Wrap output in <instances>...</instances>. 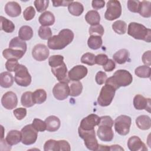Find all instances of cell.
Listing matches in <instances>:
<instances>
[{
  "mask_svg": "<svg viewBox=\"0 0 151 151\" xmlns=\"http://www.w3.org/2000/svg\"><path fill=\"white\" fill-rule=\"evenodd\" d=\"M100 120V117L99 116L95 114H91L81 120L79 127L84 130L94 129L95 126L99 125Z\"/></svg>",
  "mask_w": 151,
  "mask_h": 151,
  "instance_id": "8fae6325",
  "label": "cell"
},
{
  "mask_svg": "<svg viewBox=\"0 0 151 151\" xmlns=\"http://www.w3.org/2000/svg\"><path fill=\"white\" fill-rule=\"evenodd\" d=\"M34 104H42L47 99V93L44 89H37L32 93Z\"/></svg>",
  "mask_w": 151,
  "mask_h": 151,
  "instance_id": "1f68e13d",
  "label": "cell"
},
{
  "mask_svg": "<svg viewBox=\"0 0 151 151\" xmlns=\"http://www.w3.org/2000/svg\"><path fill=\"white\" fill-rule=\"evenodd\" d=\"M35 15V11L33 6H29L27 7L23 12L24 18L26 21H30L34 18Z\"/></svg>",
  "mask_w": 151,
  "mask_h": 151,
  "instance_id": "c3c4849f",
  "label": "cell"
},
{
  "mask_svg": "<svg viewBox=\"0 0 151 151\" xmlns=\"http://www.w3.org/2000/svg\"><path fill=\"white\" fill-rule=\"evenodd\" d=\"M116 90L112 86L108 84H106L102 87L97 98L99 105L102 107L109 106L114 97Z\"/></svg>",
  "mask_w": 151,
  "mask_h": 151,
  "instance_id": "5b68a950",
  "label": "cell"
},
{
  "mask_svg": "<svg viewBox=\"0 0 151 151\" xmlns=\"http://www.w3.org/2000/svg\"><path fill=\"white\" fill-rule=\"evenodd\" d=\"M127 146L131 151H146L147 149L142 140L136 136L130 137L127 141Z\"/></svg>",
  "mask_w": 151,
  "mask_h": 151,
  "instance_id": "ac0fdd59",
  "label": "cell"
},
{
  "mask_svg": "<svg viewBox=\"0 0 151 151\" xmlns=\"http://www.w3.org/2000/svg\"><path fill=\"white\" fill-rule=\"evenodd\" d=\"M14 114L17 120H21L23 119L27 115V109L23 107L15 109L14 111Z\"/></svg>",
  "mask_w": 151,
  "mask_h": 151,
  "instance_id": "681fc988",
  "label": "cell"
},
{
  "mask_svg": "<svg viewBox=\"0 0 151 151\" xmlns=\"http://www.w3.org/2000/svg\"><path fill=\"white\" fill-rule=\"evenodd\" d=\"M64 63V57L61 55H51L48 59L49 65L52 68L57 67Z\"/></svg>",
  "mask_w": 151,
  "mask_h": 151,
  "instance_id": "ab89813d",
  "label": "cell"
},
{
  "mask_svg": "<svg viewBox=\"0 0 151 151\" xmlns=\"http://www.w3.org/2000/svg\"><path fill=\"white\" fill-rule=\"evenodd\" d=\"M51 70L60 82L69 83L70 80L67 76V68L64 62L57 67L51 68Z\"/></svg>",
  "mask_w": 151,
  "mask_h": 151,
  "instance_id": "9a60e30c",
  "label": "cell"
},
{
  "mask_svg": "<svg viewBox=\"0 0 151 151\" xmlns=\"http://www.w3.org/2000/svg\"><path fill=\"white\" fill-rule=\"evenodd\" d=\"M136 124L141 130H148L151 127V120L150 117L147 115H141L136 118Z\"/></svg>",
  "mask_w": 151,
  "mask_h": 151,
  "instance_id": "d4e9b609",
  "label": "cell"
},
{
  "mask_svg": "<svg viewBox=\"0 0 151 151\" xmlns=\"http://www.w3.org/2000/svg\"><path fill=\"white\" fill-rule=\"evenodd\" d=\"M113 120L109 116H104L100 117V123L99 125H106L110 127H113ZM98 125V126H99Z\"/></svg>",
  "mask_w": 151,
  "mask_h": 151,
  "instance_id": "f5cc1de1",
  "label": "cell"
},
{
  "mask_svg": "<svg viewBox=\"0 0 151 151\" xmlns=\"http://www.w3.org/2000/svg\"><path fill=\"white\" fill-rule=\"evenodd\" d=\"M50 51L46 45L42 44H38L34 46L32 51L33 58L38 61L45 60L49 56Z\"/></svg>",
  "mask_w": 151,
  "mask_h": 151,
  "instance_id": "4fadbf2b",
  "label": "cell"
},
{
  "mask_svg": "<svg viewBox=\"0 0 151 151\" xmlns=\"http://www.w3.org/2000/svg\"><path fill=\"white\" fill-rule=\"evenodd\" d=\"M85 19L91 26L96 25L100 24V16L97 11L90 10L86 14Z\"/></svg>",
  "mask_w": 151,
  "mask_h": 151,
  "instance_id": "484cf974",
  "label": "cell"
},
{
  "mask_svg": "<svg viewBox=\"0 0 151 151\" xmlns=\"http://www.w3.org/2000/svg\"><path fill=\"white\" fill-rule=\"evenodd\" d=\"M141 1H133L129 0L127 3V8L129 10L132 12H139L140 8Z\"/></svg>",
  "mask_w": 151,
  "mask_h": 151,
  "instance_id": "f6af8a7d",
  "label": "cell"
},
{
  "mask_svg": "<svg viewBox=\"0 0 151 151\" xmlns=\"http://www.w3.org/2000/svg\"><path fill=\"white\" fill-rule=\"evenodd\" d=\"M139 13L145 18L151 17V2L148 1H143L140 4V8Z\"/></svg>",
  "mask_w": 151,
  "mask_h": 151,
  "instance_id": "e575fe53",
  "label": "cell"
},
{
  "mask_svg": "<svg viewBox=\"0 0 151 151\" xmlns=\"http://www.w3.org/2000/svg\"><path fill=\"white\" fill-rule=\"evenodd\" d=\"M22 143L25 145L34 144L38 137V131L34 129L32 124H28L21 129Z\"/></svg>",
  "mask_w": 151,
  "mask_h": 151,
  "instance_id": "9c48e42d",
  "label": "cell"
},
{
  "mask_svg": "<svg viewBox=\"0 0 151 151\" xmlns=\"http://www.w3.org/2000/svg\"><path fill=\"white\" fill-rule=\"evenodd\" d=\"M108 57L104 54H100L96 56L95 63L96 64L100 65H104L108 61Z\"/></svg>",
  "mask_w": 151,
  "mask_h": 151,
  "instance_id": "816d5d0a",
  "label": "cell"
},
{
  "mask_svg": "<svg viewBox=\"0 0 151 151\" xmlns=\"http://www.w3.org/2000/svg\"><path fill=\"white\" fill-rule=\"evenodd\" d=\"M38 21L41 26H50L54 24L55 22V17L50 11H45L39 17Z\"/></svg>",
  "mask_w": 151,
  "mask_h": 151,
  "instance_id": "603a6c76",
  "label": "cell"
},
{
  "mask_svg": "<svg viewBox=\"0 0 151 151\" xmlns=\"http://www.w3.org/2000/svg\"><path fill=\"white\" fill-rule=\"evenodd\" d=\"M74 33L69 29H63L58 35L48 40V47L51 50H62L70 44L74 39Z\"/></svg>",
  "mask_w": 151,
  "mask_h": 151,
  "instance_id": "6da1fadb",
  "label": "cell"
},
{
  "mask_svg": "<svg viewBox=\"0 0 151 151\" xmlns=\"http://www.w3.org/2000/svg\"><path fill=\"white\" fill-rule=\"evenodd\" d=\"M131 123L130 117L126 115H120L114 120L115 130L120 135H127L129 133Z\"/></svg>",
  "mask_w": 151,
  "mask_h": 151,
  "instance_id": "52a82bcc",
  "label": "cell"
},
{
  "mask_svg": "<svg viewBox=\"0 0 151 151\" xmlns=\"http://www.w3.org/2000/svg\"><path fill=\"white\" fill-rule=\"evenodd\" d=\"M0 19L1 30H3L4 31L8 33H11L14 31L15 25L11 21L2 16L0 17Z\"/></svg>",
  "mask_w": 151,
  "mask_h": 151,
  "instance_id": "836d02e7",
  "label": "cell"
},
{
  "mask_svg": "<svg viewBox=\"0 0 151 151\" xmlns=\"http://www.w3.org/2000/svg\"><path fill=\"white\" fill-rule=\"evenodd\" d=\"M88 73L87 67L82 65H77L73 67L68 73V77L71 81H79L85 77Z\"/></svg>",
  "mask_w": 151,
  "mask_h": 151,
  "instance_id": "7c38bea8",
  "label": "cell"
},
{
  "mask_svg": "<svg viewBox=\"0 0 151 151\" xmlns=\"http://www.w3.org/2000/svg\"><path fill=\"white\" fill-rule=\"evenodd\" d=\"M69 95L72 97H77L79 96L83 90L82 83L79 81H71Z\"/></svg>",
  "mask_w": 151,
  "mask_h": 151,
  "instance_id": "4dcf8cb0",
  "label": "cell"
},
{
  "mask_svg": "<svg viewBox=\"0 0 151 151\" xmlns=\"http://www.w3.org/2000/svg\"><path fill=\"white\" fill-rule=\"evenodd\" d=\"M95 55L93 53L86 52L84 54L81 58V62L83 64H86L89 65H93L95 63Z\"/></svg>",
  "mask_w": 151,
  "mask_h": 151,
  "instance_id": "60d3db41",
  "label": "cell"
},
{
  "mask_svg": "<svg viewBox=\"0 0 151 151\" xmlns=\"http://www.w3.org/2000/svg\"><path fill=\"white\" fill-rule=\"evenodd\" d=\"M133 81L132 75L126 70H118L113 76L107 78L106 84L112 86L116 90L120 87H126L130 85Z\"/></svg>",
  "mask_w": 151,
  "mask_h": 151,
  "instance_id": "7a4b0ae2",
  "label": "cell"
},
{
  "mask_svg": "<svg viewBox=\"0 0 151 151\" xmlns=\"http://www.w3.org/2000/svg\"><path fill=\"white\" fill-rule=\"evenodd\" d=\"M127 34L136 40H143L147 42L151 41V30L143 25L132 22L127 28Z\"/></svg>",
  "mask_w": 151,
  "mask_h": 151,
  "instance_id": "3957f363",
  "label": "cell"
},
{
  "mask_svg": "<svg viewBox=\"0 0 151 151\" xmlns=\"http://www.w3.org/2000/svg\"><path fill=\"white\" fill-rule=\"evenodd\" d=\"M109 150H124V149L120 145H113L109 146Z\"/></svg>",
  "mask_w": 151,
  "mask_h": 151,
  "instance_id": "91938a15",
  "label": "cell"
},
{
  "mask_svg": "<svg viewBox=\"0 0 151 151\" xmlns=\"http://www.w3.org/2000/svg\"><path fill=\"white\" fill-rule=\"evenodd\" d=\"M25 52L22 50L12 49V48H6L2 52V55L7 60L9 59H16L18 60L21 58L25 54Z\"/></svg>",
  "mask_w": 151,
  "mask_h": 151,
  "instance_id": "7402d4cb",
  "label": "cell"
},
{
  "mask_svg": "<svg viewBox=\"0 0 151 151\" xmlns=\"http://www.w3.org/2000/svg\"><path fill=\"white\" fill-rule=\"evenodd\" d=\"M92 7L94 9H99L103 8L105 5L104 1H92Z\"/></svg>",
  "mask_w": 151,
  "mask_h": 151,
  "instance_id": "680465c9",
  "label": "cell"
},
{
  "mask_svg": "<svg viewBox=\"0 0 151 151\" xmlns=\"http://www.w3.org/2000/svg\"><path fill=\"white\" fill-rule=\"evenodd\" d=\"M44 150L45 151H58V141L50 139L44 143Z\"/></svg>",
  "mask_w": 151,
  "mask_h": 151,
  "instance_id": "7bdbcfd3",
  "label": "cell"
},
{
  "mask_svg": "<svg viewBox=\"0 0 151 151\" xmlns=\"http://www.w3.org/2000/svg\"><path fill=\"white\" fill-rule=\"evenodd\" d=\"M5 11L8 16L17 17L21 13V7L17 2H8L5 6Z\"/></svg>",
  "mask_w": 151,
  "mask_h": 151,
  "instance_id": "d6986e66",
  "label": "cell"
},
{
  "mask_svg": "<svg viewBox=\"0 0 151 151\" xmlns=\"http://www.w3.org/2000/svg\"><path fill=\"white\" fill-rule=\"evenodd\" d=\"M19 65L18 60L9 59L5 63V68L9 72L15 71Z\"/></svg>",
  "mask_w": 151,
  "mask_h": 151,
  "instance_id": "7dc6e473",
  "label": "cell"
},
{
  "mask_svg": "<svg viewBox=\"0 0 151 151\" xmlns=\"http://www.w3.org/2000/svg\"><path fill=\"white\" fill-rule=\"evenodd\" d=\"M73 1H63V0H60V1H52V4L53 6L55 7H57V6H68V5L70 4H71V2H73Z\"/></svg>",
  "mask_w": 151,
  "mask_h": 151,
  "instance_id": "6f0895ef",
  "label": "cell"
},
{
  "mask_svg": "<svg viewBox=\"0 0 151 151\" xmlns=\"http://www.w3.org/2000/svg\"><path fill=\"white\" fill-rule=\"evenodd\" d=\"M58 151H61V150L70 151L71 150L70 145L69 143L66 140H58Z\"/></svg>",
  "mask_w": 151,
  "mask_h": 151,
  "instance_id": "db71d44e",
  "label": "cell"
},
{
  "mask_svg": "<svg viewBox=\"0 0 151 151\" xmlns=\"http://www.w3.org/2000/svg\"><path fill=\"white\" fill-rule=\"evenodd\" d=\"M112 28L118 34H124L126 32L127 24L122 20H117L112 24Z\"/></svg>",
  "mask_w": 151,
  "mask_h": 151,
  "instance_id": "74e56055",
  "label": "cell"
},
{
  "mask_svg": "<svg viewBox=\"0 0 151 151\" xmlns=\"http://www.w3.org/2000/svg\"><path fill=\"white\" fill-rule=\"evenodd\" d=\"M107 79V74L104 72L99 71V72L97 73V74L96 75V77H95V80H96V83L98 84L101 85V84L105 83Z\"/></svg>",
  "mask_w": 151,
  "mask_h": 151,
  "instance_id": "f907efd6",
  "label": "cell"
},
{
  "mask_svg": "<svg viewBox=\"0 0 151 151\" xmlns=\"http://www.w3.org/2000/svg\"><path fill=\"white\" fill-rule=\"evenodd\" d=\"M49 2L48 0H36L34 1V5L38 12H42L47 9Z\"/></svg>",
  "mask_w": 151,
  "mask_h": 151,
  "instance_id": "ee69618b",
  "label": "cell"
},
{
  "mask_svg": "<svg viewBox=\"0 0 151 151\" xmlns=\"http://www.w3.org/2000/svg\"><path fill=\"white\" fill-rule=\"evenodd\" d=\"M88 32L90 35H97L101 37L104 34V30L103 27L101 25L98 24L91 26L89 28Z\"/></svg>",
  "mask_w": 151,
  "mask_h": 151,
  "instance_id": "b9f144b4",
  "label": "cell"
},
{
  "mask_svg": "<svg viewBox=\"0 0 151 151\" xmlns=\"http://www.w3.org/2000/svg\"><path fill=\"white\" fill-rule=\"evenodd\" d=\"M133 106L137 110H146L150 112V99H146L141 94H137L133 99Z\"/></svg>",
  "mask_w": 151,
  "mask_h": 151,
  "instance_id": "e0dca14e",
  "label": "cell"
},
{
  "mask_svg": "<svg viewBox=\"0 0 151 151\" xmlns=\"http://www.w3.org/2000/svg\"><path fill=\"white\" fill-rule=\"evenodd\" d=\"M32 125L38 132H44L46 130L45 122L41 119H34L33 120Z\"/></svg>",
  "mask_w": 151,
  "mask_h": 151,
  "instance_id": "bcb514c9",
  "label": "cell"
},
{
  "mask_svg": "<svg viewBox=\"0 0 151 151\" xmlns=\"http://www.w3.org/2000/svg\"><path fill=\"white\" fill-rule=\"evenodd\" d=\"M142 61L146 65L150 66L151 65V51L150 50L143 53L142 55Z\"/></svg>",
  "mask_w": 151,
  "mask_h": 151,
  "instance_id": "11a10c76",
  "label": "cell"
},
{
  "mask_svg": "<svg viewBox=\"0 0 151 151\" xmlns=\"http://www.w3.org/2000/svg\"><path fill=\"white\" fill-rule=\"evenodd\" d=\"M22 139L21 132L17 130H12L9 131L5 138L6 143L9 146H12L18 144Z\"/></svg>",
  "mask_w": 151,
  "mask_h": 151,
  "instance_id": "44dd1931",
  "label": "cell"
},
{
  "mask_svg": "<svg viewBox=\"0 0 151 151\" xmlns=\"http://www.w3.org/2000/svg\"><path fill=\"white\" fill-rule=\"evenodd\" d=\"M78 132L80 137L84 140V145L88 149L93 151L97 150L99 145L96 137L94 129L84 130L78 127Z\"/></svg>",
  "mask_w": 151,
  "mask_h": 151,
  "instance_id": "277c9868",
  "label": "cell"
},
{
  "mask_svg": "<svg viewBox=\"0 0 151 151\" xmlns=\"http://www.w3.org/2000/svg\"><path fill=\"white\" fill-rule=\"evenodd\" d=\"M129 57V53L126 49L119 50L113 55V58L114 61L119 64H123L125 63L128 60Z\"/></svg>",
  "mask_w": 151,
  "mask_h": 151,
  "instance_id": "4316f807",
  "label": "cell"
},
{
  "mask_svg": "<svg viewBox=\"0 0 151 151\" xmlns=\"http://www.w3.org/2000/svg\"><path fill=\"white\" fill-rule=\"evenodd\" d=\"M33 36V30L28 25L22 26L18 31V37L23 41H28Z\"/></svg>",
  "mask_w": 151,
  "mask_h": 151,
  "instance_id": "83f0119b",
  "label": "cell"
},
{
  "mask_svg": "<svg viewBox=\"0 0 151 151\" xmlns=\"http://www.w3.org/2000/svg\"><path fill=\"white\" fill-rule=\"evenodd\" d=\"M1 103L3 107L8 110H12L15 108L18 104V99L16 94L12 91L5 93L1 99Z\"/></svg>",
  "mask_w": 151,
  "mask_h": 151,
  "instance_id": "5bb4252c",
  "label": "cell"
},
{
  "mask_svg": "<svg viewBox=\"0 0 151 151\" xmlns=\"http://www.w3.org/2000/svg\"><path fill=\"white\" fill-rule=\"evenodd\" d=\"M9 47L10 48H12V49L22 50L24 52H26V51H27L26 42L17 37L13 38L10 41L9 44Z\"/></svg>",
  "mask_w": 151,
  "mask_h": 151,
  "instance_id": "f1b7e54d",
  "label": "cell"
},
{
  "mask_svg": "<svg viewBox=\"0 0 151 151\" xmlns=\"http://www.w3.org/2000/svg\"><path fill=\"white\" fill-rule=\"evenodd\" d=\"M150 67L148 65H141L137 67L134 70L135 74L140 78H150Z\"/></svg>",
  "mask_w": 151,
  "mask_h": 151,
  "instance_id": "d590c367",
  "label": "cell"
},
{
  "mask_svg": "<svg viewBox=\"0 0 151 151\" xmlns=\"http://www.w3.org/2000/svg\"><path fill=\"white\" fill-rule=\"evenodd\" d=\"M115 67H116L115 63L111 59H109L106 64L103 67L104 70L108 72L113 71L115 68Z\"/></svg>",
  "mask_w": 151,
  "mask_h": 151,
  "instance_id": "9f6ffc18",
  "label": "cell"
},
{
  "mask_svg": "<svg viewBox=\"0 0 151 151\" xmlns=\"http://www.w3.org/2000/svg\"><path fill=\"white\" fill-rule=\"evenodd\" d=\"M122 14V6L119 1L110 0L107 3V10L104 18L109 21L117 19Z\"/></svg>",
  "mask_w": 151,
  "mask_h": 151,
  "instance_id": "ba28073f",
  "label": "cell"
},
{
  "mask_svg": "<svg viewBox=\"0 0 151 151\" xmlns=\"http://www.w3.org/2000/svg\"><path fill=\"white\" fill-rule=\"evenodd\" d=\"M103 44L102 38L100 36L91 35L88 39L87 45L92 50H97L100 48Z\"/></svg>",
  "mask_w": 151,
  "mask_h": 151,
  "instance_id": "d6a6232c",
  "label": "cell"
},
{
  "mask_svg": "<svg viewBox=\"0 0 151 151\" xmlns=\"http://www.w3.org/2000/svg\"><path fill=\"white\" fill-rule=\"evenodd\" d=\"M39 37L44 40H48L52 37V31L50 27L41 26L38 31Z\"/></svg>",
  "mask_w": 151,
  "mask_h": 151,
  "instance_id": "f35d334b",
  "label": "cell"
},
{
  "mask_svg": "<svg viewBox=\"0 0 151 151\" xmlns=\"http://www.w3.org/2000/svg\"><path fill=\"white\" fill-rule=\"evenodd\" d=\"M14 78L9 71L2 72L0 74V85L4 88H9L14 83Z\"/></svg>",
  "mask_w": 151,
  "mask_h": 151,
  "instance_id": "cb8c5ba5",
  "label": "cell"
},
{
  "mask_svg": "<svg viewBox=\"0 0 151 151\" xmlns=\"http://www.w3.org/2000/svg\"><path fill=\"white\" fill-rule=\"evenodd\" d=\"M54 97L58 100H64L67 98L70 94V88L67 83L59 82L57 83L52 89Z\"/></svg>",
  "mask_w": 151,
  "mask_h": 151,
  "instance_id": "30bf717a",
  "label": "cell"
},
{
  "mask_svg": "<svg viewBox=\"0 0 151 151\" xmlns=\"http://www.w3.org/2000/svg\"><path fill=\"white\" fill-rule=\"evenodd\" d=\"M97 134L99 138L103 142H110L114 137L112 127L106 125H99Z\"/></svg>",
  "mask_w": 151,
  "mask_h": 151,
  "instance_id": "2e32d148",
  "label": "cell"
},
{
  "mask_svg": "<svg viewBox=\"0 0 151 151\" xmlns=\"http://www.w3.org/2000/svg\"><path fill=\"white\" fill-rule=\"evenodd\" d=\"M15 72L14 80L18 86L27 87L31 84V76L25 65L19 64Z\"/></svg>",
  "mask_w": 151,
  "mask_h": 151,
  "instance_id": "8992f818",
  "label": "cell"
},
{
  "mask_svg": "<svg viewBox=\"0 0 151 151\" xmlns=\"http://www.w3.org/2000/svg\"><path fill=\"white\" fill-rule=\"evenodd\" d=\"M68 9L73 15L80 16L84 11V6L80 2L73 1L68 5Z\"/></svg>",
  "mask_w": 151,
  "mask_h": 151,
  "instance_id": "f546056e",
  "label": "cell"
},
{
  "mask_svg": "<svg viewBox=\"0 0 151 151\" xmlns=\"http://www.w3.org/2000/svg\"><path fill=\"white\" fill-rule=\"evenodd\" d=\"M46 130L48 132H55L58 130L61 125L59 118L55 116H50L45 119Z\"/></svg>",
  "mask_w": 151,
  "mask_h": 151,
  "instance_id": "ffe728a7",
  "label": "cell"
},
{
  "mask_svg": "<svg viewBox=\"0 0 151 151\" xmlns=\"http://www.w3.org/2000/svg\"><path fill=\"white\" fill-rule=\"evenodd\" d=\"M21 104L25 107H30L34 105L32 99V93L31 91H26L24 93L21 98Z\"/></svg>",
  "mask_w": 151,
  "mask_h": 151,
  "instance_id": "8d00e7d4",
  "label": "cell"
}]
</instances>
